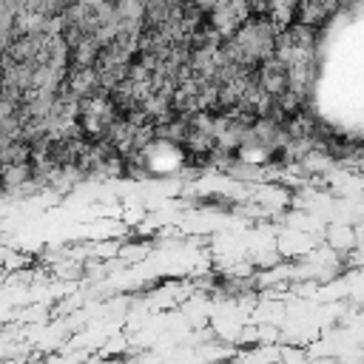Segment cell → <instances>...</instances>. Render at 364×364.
Listing matches in <instances>:
<instances>
[{
    "instance_id": "6da1fadb",
    "label": "cell",
    "mask_w": 364,
    "mask_h": 364,
    "mask_svg": "<svg viewBox=\"0 0 364 364\" xmlns=\"http://www.w3.org/2000/svg\"><path fill=\"white\" fill-rule=\"evenodd\" d=\"M327 242H330V247L338 250V253H347V250H355V247H358L355 228H347V225H330V228H327Z\"/></svg>"
}]
</instances>
